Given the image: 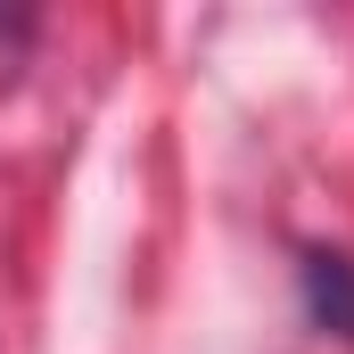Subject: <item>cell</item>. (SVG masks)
I'll return each mask as SVG.
<instances>
[{"mask_svg": "<svg viewBox=\"0 0 354 354\" xmlns=\"http://www.w3.org/2000/svg\"><path fill=\"white\" fill-rule=\"evenodd\" d=\"M305 305H313V322L322 330H338V338H354V264L346 256H305Z\"/></svg>", "mask_w": 354, "mask_h": 354, "instance_id": "6da1fadb", "label": "cell"}]
</instances>
